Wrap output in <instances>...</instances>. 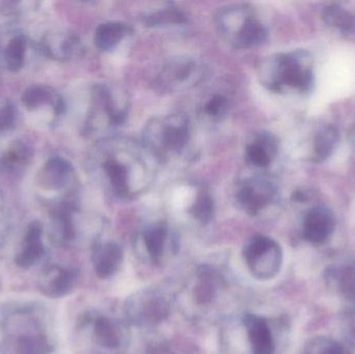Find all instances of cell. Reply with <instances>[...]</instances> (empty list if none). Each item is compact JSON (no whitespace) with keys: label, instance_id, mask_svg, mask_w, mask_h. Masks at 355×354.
I'll list each match as a JSON object with an SVG mask.
<instances>
[{"label":"cell","instance_id":"30","mask_svg":"<svg viewBox=\"0 0 355 354\" xmlns=\"http://www.w3.org/2000/svg\"><path fill=\"white\" fill-rule=\"evenodd\" d=\"M348 139H349V143H352V147L355 149V124L350 129L349 133H348Z\"/></svg>","mask_w":355,"mask_h":354},{"label":"cell","instance_id":"10","mask_svg":"<svg viewBox=\"0 0 355 354\" xmlns=\"http://www.w3.org/2000/svg\"><path fill=\"white\" fill-rule=\"evenodd\" d=\"M279 143L277 137L269 132L256 133L245 145L244 157L252 168H267L277 154Z\"/></svg>","mask_w":355,"mask_h":354},{"label":"cell","instance_id":"19","mask_svg":"<svg viewBox=\"0 0 355 354\" xmlns=\"http://www.w3.org/2000/svg\"><path fill=\"white\" fill-rule=\"evenodd\" d=\"M141 305L137 309V312H132L135 321L141 324H155L164 319L168 315V308L166 301L160 297L153 295H145L144 299L139 301Z\"/></svg>","mask_w":355,"mask_h":354},{"label":"cell","instance_id":"16","mask_svg":"<svg viewBox=\"0 0 355 354\" xmlns=\"http://www.w3.org/2000/svg\"><path fill=\"white\" fill-rule=\"evenodd\" d=\"M339 130L333 125L321 127L314 137L313 143V161L316 163L327 161L333 156L339 145Z\"/></svg>","mask_w":355,"mask_h":354},{"label":"cell","instance_id":"28","mask_svg":"<svg viewBox=\"0 0 355 354\" xmlns=\"http://www.w3.org/2000/svg\"><path fill=\"white\" fill-rule=\"evenodd\" d=\"M306 354H343V349L331 339L317 338L306 347Z\"/></svg>","mask_w":355,"mask_h":354},{"label":"cell","instance_id":"22","mask_svg":"<svg viewBox=\"0 0 355 354\" xmlns=\"http://www.w3.org/2000/svg\"><path fill=\"white\" fill-rule=\"evenodd\" d=\"M94 334H95L96 342L104 348L116 349L120 346V333L118 328L110 319L99 318L96 320Z\"/></svg>","mask_w":355,"mask_h":354},{"label":"cell","instance_id":"7","mask_svg":"<svg viewBox=\"0 0 355 354\" xmlns=\"http://www.w3.org/2000/svg\"><path fill=\"white\" fill-rule=\"evenodd\" d=\"M202 74V64L193 58H176L164 67L156 83L162 91H177L200 82Z\"/></svg>","mask_w":355,"mask_h":354},{"label":"cell","instance_id":"2","mask_svg":"<svg viewBox=\"0 0 355 354\" xmlns=\"http://www.w3.org/2000/svg\"><path fill=\"white\" fill-rule=\"evenodd\" d=\"M261 83L275 93H306L314 83V62L304 50L273 54L259 68Z\"/></svg>","mask_w":355,"mask_h":354},{"label":"cell","instance_id":"12","mask_svg":"<svg viewBox=\"0 0 355 354\" xmlns=\"http://www.w3.org/2000/svg\"><path fill=\"white\" fill-rule=\"evenodd\" d=\"M43 229L37 222H31L25 233L22 247L16 257V264L21 268H29L35 265L44 254L42 241Z\"/></svg>","mask_w":355,"mask_h":354},{"label":"cell","instance_id":"6","mask_svg":"<svg viewBox=\"0 0 355 354\" xmlns=\"http://www.w3.org/2000/svg\"><path fill=\"white\" fill-rule=\"evenodd\" d=\"M244 259L252 274L259 280H269L279 274L283 263V251L269 237H252L243 251Z\"/></svg>","mask_w":355,"mask_h":354},{"label":"cell","instance_id":"4","mask_svg":"<svg viewBox=\"0 0 355 354\" xmlns=\"http://www.w3.org/2000/svg\"><path fill=\"white\" fill-rule=\"evenodd\" d=\"M215 25L221 37L237 49L257 47L268 37V29L250 4L221 8L215 17Z\"/></svg>","mask_w":355,"mask_h":354},{"label":"cell","instance_id":"24","mask_svg":"<svg viewBox=\"0 0 355 354\" xmlns=\"http://www.w3.org/2000/svg\"><path fill=\"white\" fill-rule=\"evenodd\" d=\"M25 52H26V41L23 37H16L8 43L4 58L6 64L10 72L17 73L24 64Z\"/></svg>","mask_w":355,"mask_h":354},{"label":"cell","instance_id":"1","mask_svg":"<svg viewBox=\"0 0 355 354\" xmlns=\"http://www.w3.org/2000/svg\"><path fill=\"white\" fill-rule=\"evenodd\" d=\"M97 155L104 186L116 199H135L153 182L157 160L141 143L110 137L102 141Z\"/></svg>","mask_w":355,"mask_h":354},{"label":"cell","instance_id":"23","mask_svg":"<svg viewBox=\"0 0 355 354\" xmlns=\"http://www.w3.org/2000/svg\"><path fill=\"white\" fill-rule=\"evenodd\" d=\"M190 212L200 224H208L212 220L214 215V201L207 189L202 188L198 191L190 208Z\"/></svg>","mask_w":355,"mask_h":354},{"label":"cell","instance_id":"9","mask_svg":"<svg viewBox=\"0 0 355 354\" xmlns=\"http://www.w3.org/2000/svg\"><path fill=\"white\" fill-rule=\"evenodd\" d=\"M335 229V214L325 206L313 207L304 218V238L313 245H321L329 240Z\"/></svg>","mask_w":355,"mask_h":354},{"label":"cell","instance_id":"17","mask_svg":"<svg viewBox=\"0 0 355 354\" xmlns=\"http://www.w3.org/2000/svg\"><path fill=\"white\" fill-rule=\"evenodd\" d=\"M131 33L130 27L122 22H106L99 25L94 35L96 47L101 51L116 48Z\"/></svg>","mask_w":355,"mask_h":354},{"label":"cell","instance_id":"26","mask_svg":"<svg viewBox=\"0 0 355 354\" xmlns=\"http://www.w3.org/2000/svg\"><path fill=\"white\" fill-rule=\"evenodd\" d=\"M202 112L205 116H208L211 120L218 121L225 118L227 112V98L221 95H215L208 100L204 107Z\"/></svg>","mask_w":355,"mask_h":354},{"label":"cell","instance_id":"14","mask_svg":"<svg viewBox=\"0 0 355 354\" xmlns=\"http://www.w3.org/2000/svg\"><path fill=\"white\" fill-rule=\"evenodd\" d=\"M122 261V247L116 243L108 242L96 249L94 268L99 278H107L118 272Z\"/></svg>","mask_w":355,"mask_h":354},{"label":"cell","instance_id":"15","mask_svg":"<svg viewBox=\"0 0 355 354\" xmlns=\"http://www.w3.org/2000/svg\"><path fill=\"white\" fill-rule=\"evenodd\" d=\"M72 166L60 157L50 159L41 172V182L50 189H62L72 180Z\"/></svg>","mask_w":355,"mask_h":354},{"label":"cell","instance_id":"29","mask_svg":"<svg viewBox=\"0 0 355 354\" xmlns=\"http://www.w3.org/2000/svg\"><path fill=\"white\" fill-rule=\"evenodd\" d=\"M16 120V112L10 104L0 107V132L12 128Z\"/></svg>","mask_w":355,"mask_h":354},{"label":"cell","instance_id":"13","mask_svg":"<svg viewBox=\"0 0 355 354\" xmlns=\"http://www.w3.org/2000/svg\"><path fill=\"white\" fill-rule=\"evenodd\" d=\"M254 354H272L275 342L268 324L263 318L246 315L243 319Z\"/></svg>","mask_w":355,"mask_h":354},{"label":"cell","instance_id":"27","mask_svg":"<svg viewBox=\"0 0 355 354\" xmlns=\"http://www.w3.org/2000/svg\"><path fill=\"white\" fill-rule=\"evenodd\" d=\"M339 284L341 292L355 301V264H348L340 270Z\"/></svg>","mask_w":355,"mask_h":354},{"label":"cell","instance_id":"18","mask_svg":"<svg viewBox=\"0 0 355 354\" xmlns=\"http://www.w3.org/2000/svg\"><path fill=\"white\" fill-rule=\"evenodd\" d=\"M322 18L327 26L343 35H354L355 14L352 10L339 6L329 4L322 12Z\"/></svg>","mask_w":355,"mask_h":354},{"label":"cell","instance_id":"20","mask_svg":"<svg viewBox=\"0 0 355 354\" xmlns=\"http://www.w3.org/2000/svg\"><path fill=\"white\" fill-rule=\"evenodd\" d=\"M143 20L148 26H168V25L184 24L187 22V17L176 6L166 3L162 8L144 15Z\"/></svg>","mask_w":355,"mask_h":354},{"label":"cell","instance_id":"8","mask_svg":"<svg viewBox=\"0 0 355 354\" xmlns=\"http://www.w3.org/2000/svg\"><path fill=\"white\" fill-rule=\"evenodd\" d=\"M277 195V186L272 181L254 177L242 183L236 193V202L245 213L258 215L273 203Z\"/></svg>","mask_w":355,"mask_h":354},{"label":"cell","instance_id":"21","mask_svg":"<svg viewBox=\"0 0 355 354\" xmlns=\"http://www.w3.org/2000/svg\"><path fill=\"white\" fill-rule=\"evenodd\" d=\"M168 237V227L164 222H156L146 230L144 241L148 253L153 259H159L162 257Z\"/></svg>","mask_w":355,"mask_h":354},{"label":"cell","instance_id":"25","mask_svg":"<svg viewBox=\"0 0 355 354\" xmlns=\"http://www.w3.org/2000/svg\"><path fill=\"white\" fill-rule=\"evenodd\" d=\"M23 105L27 109H35L40 106L44 105L46 103H58L60 100L54 99L52 94L48 89H44L43 87L39 85H33V87H28L26 91L23 94L22 97Z\"/></svg>","mask_w":355,"mask_h":354},{"label":"cell","instance_id":"5","mask_svg":"<svg viewBox=\"0 0 355 354\" xmlns=\"http://www.w3.org/2000/svg\"><path fill=\"white\" fill-rule=\"evenodd\" d=\"M129 107L128 96L121 87L103 83L94 89L93 118L107 132L124 124Z\"/></svg>","mask_w":355,"mask_h":354},{"label":"cell","instance_id":"11","mask_svg":"<svg viewBox=\"0 0 355 354\" xmlns=\"http://www.w3.org/2000/svg\"><path fill=\"white\" fill-rule=\"evenodd\" d=\"M40 288L49 297H62L68 294L76 284V270L52 266L42 274Z\"/></svg>","mask_w":355,"mask_h":354},{"label":"cell","instance_id":"3","mask_svg":"<svg viewBox=\"0 0 355 354\" xmlns=\"http://www.w3.org/2000/svg\"><path fill=\"white\" fill-rule=\"evenodd\" d=\"M143 145L157 162H172L186 155L191 141V127L180 114L156 116L144 128Z\"/></svg>","mask_w":355,"mask_h":354}]
</instances>
